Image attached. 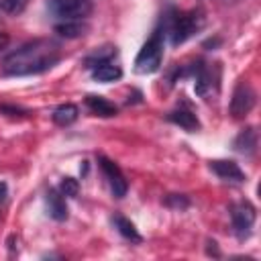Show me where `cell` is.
<instances>
[{
	"label": "cell",
	"mask_w": 261,
	"mask_h": 261,
	"mask_svg": "<svg viewBox=\"0 0 261 261\" xmlns=\"http://www.w3.org/2000/svg\"><path fill=\"white\" fill-rule=\"evenodd\" d=\"M29 0H0V10L8 12V14H18L24 10Z\"/></svg>",
	"instance_id": "cell-21"
},
{
	"label": "cell",
	"mask_w": 261,
	"mask_h": 261,
	"mask_svg": "<svg viewBox=\"0 0 261 261\" xmlns=\"http://www.w3.org/2000/svg\"><path fill=\"white\" fill-rule=\"evenodd\" d=\"M257 145H259V135H257V128H255V126L243 128V130L234 137V141H232V149H234L237 153H241V155H247V157L255 155Z\"/></svg>",
	"instance_id": "cell-10"
},
{
	"label": "cell",
	"mask_w": 261,
	"mask_h": 261,
	"mask_svg": "<svg viewBox=\"0 0 261 261\" xmlns=\"http://www.w3.org/2000/svg\"><path fill=\"white\" fill-rule=\"evenodd\" d=\"M255 102H257V94H255V90L251 88V84L241 82V84L234 88V92H232L228 112H230L234 118H243V116H247V114L253 110Z\"/></svg>",
	"instance_id": "cell-6"
},
{
	"label": "cell",
	"mask_w": 261,
	"mask_h": 261,
	"mask_svg": "<svg viewBox=\"0 0 261 261\" xmlns=\"http://www.w3.org/2000/svg\"><path fill=\"white\" fill-rule=\"evenodd\" d=\"M206 253H208V255H214V257H220V251H218L216 241H208V243H206Z\"/></svg>",
	"instance_id": "cell-23"
},
{
	"label": "cell",
	"mask_w": 261,
	"mask_h": 261,
	"mask_svg": "<svg viewBox=\"0 0 261 261\" xmlns=\"http://www.w3.org/2000/svg\"><path fill=\"white\" fill-rule=\"evenodd\" d=\"M192 77L196 80L194 90H196V94H198L200 98H206V96L212 92V84H218V82H214L212 71L208 69V65H206L204 61H198V63H196V71H194Z\"/></svg>",
	"instance_id": "cell-11"
},
{
	"label": "cell",
	"mask_w": 261,
	"mask_h": 261,
	"mask_svg": "<svg viewBox=\"0 0 261 261\" xmlns=\"http://www.w3.org/2000/svg\"><path fill=\"white\" fill-rule=\"evenodd\" d=\"M92 77L96 82H102V84H108V82H116L122 77V69L118 65H114L112 61H104V63H98L94 69H92Z\"/></svg>",
	"instance_id": "cell-14"
},
{
	"label": "cell",
	"mask_w": 261,
	"mask_h": 261,
	"mask_svg": "<svg viewBox=\"0 0 261 261\" xmlns=\"http://www.w3.org/2000/svg\"><path fill=\"white\" fill-rule=\"evenodd\" d=\"M6 43H8V37H6L4 33H0V51L4 49V45H6Z\"/></svg>",
	"instance_id": "cell-25"
},
{
	"label": "cell",
	"mask_w": 261,
	"mask_h": 261,
	"mask_svg": "<svg viewBox=\"0 0 261 261\" xmlns=\"http://www.w3.org/2000/svg\"><path fill=\"white\" fill-rule=\"evenodd\" d=\"M257 218V210L251 202H239L230 206V222H232V232L239 241H247L251 237L253 224Z\"/></svg>",
	"instance_id": "cell-4"
},
{
	"label": "cell",
	"mask_w": 261,
	"mask_h": 261,
	"mask_svg": "<svg viewBox=\"0 0 261 261\" xmlns=\"http://www.w3.org/2000/svg\"><path fill=\"white\" fill-rule=\"evenodd\" d=\"M167 35H169V43L173 47L186 43L190 37H194L202 27H204V14L202 10H188V12H173V16L167 20ZM163 22V24H165Z\"/></svg>",
	"instance_id": "cell-2"
},
{
	"label": "cell",
	"mask_w": 261,
	"mask_h": 261,
	"mask_svg": "<svg viewBox=\"0 0 261 261\" xmlns=\"http://www.w3.org/2000/svg\"><path fill=\"white\" fill-rule=\"evenodd\" d=\"M165 206L181 212V210H186L190 206V198L184 196V194H169V196H165Z\"/></svg>",
	"instance_id": "cell-20"
},
{
	"label": "cell",
	"mask_w": 261,
	"mask_h": 261,
	"mask_svg": "<svg viewBox=\"0 0 261 261\" xmlns=\"http://www.w3.org/2000/svg\"><path fill=\"white\" fill-rule=\"evenodd\" d=\"M47 8L61 20H82L92 12V0H49Z\"/></svg>",
	"instance_id": "cell-5"
},
{
	"label": "cell",
	"mask_w": 261,
	"mask_h": 261,
	"mask_svg": "<svg viewBox=\"0 0 261 261\" xmlns=\"http://www.w3.org/2000/svg\"><path fill=\"white\" fill-rule=\"evenodd\" d=\"M4 200H6V184L2 181L0 184V202H4Z\"/></svg>",
	"instance_id": "cell-24"
},
{
	"label": "cell",
	"mask_w": 261,
	"mask_h": 261,
	"mask_svg": "<svg viewBox=\"0 0 261 261\" xmlns=\"http://www.w3.org/2000/svg\"><path fill=\"white\" fill-rule=\"evenodd\" d=\"M112 222H114L116 230L120 232V237H124L126 241H133V243H141V241H143V237L139 234L137 226H135V224H133L128 218H124V216L116 214V216L112 218Z\"/></svg>",
	"instance_id": "cell-17"
},
{
	"label": "cell",
	"mask_w": 261,
	"mask_h": 261,
	"mask_svg": "<svg viewBox=\"0 0 261 261\" xmlns=\"http://www.w3.org/2000/svg\"><path fill=\"white\" fill-rule=\"evenodd\" d=\"M45 202H47V212H49V216H51L53 220H57V222L67 220L69 210H67V204H65L63 194H61L57 188H49V190H47Z\"/></svg>",
	"instance_id": "cell-9"
},
{
	"label": "cell",
	"mask_w": 261,
	"mask_h": 261,
	"mask_svg": "<svg viewBox=\"0 0 261 261\" xmlns=\"http://www.w3.org/2000/svg\"><path fill=\"white\" fill-rule=\"evenodd\" d=\"M86 106L90 108V112H94L96 116H104V118H108V116H116L118 114V108L112 104V102H108L106 98H102V96H86Z\"/></svg>",
	"instance_id": "cell-13"
},
{
	"label": "cell",
	"mask_w": 261,
	"mask_h": 261,
	"mask_svg": "<svg viewBox=\"0 0 261 261\" xmlns=\"http://www.w3.org/2000/svg\"><path fill=\"white\" fill-rule=\"evenodd\" d=\"M116 57V47H102L94 53H90L86 59H84V67L86 69H94L98 63H104V61H112Z\"/></svg>",
	"instance_id": "cell-18"
},
{
	"label": "cell",
	"mask_w": 261,
	"mask_h": 261,
	"mask_svg": "<svg viewBox=\"0 0 261 261\" xmlns=\"http://www.w3.org/2000/svg\"><path fill=\"white\" fill-rule=\"evenodd\" d=\"M98 163H100L102 173H104L106 179H108V186H110L112 196H114V198H124V196H126V190H128V181L124 179L120 167H118L112 159H108V157H104V155H98Z\"/></svg>",
	"instance_id": "cell-7"
},
{
	"label": "cell",
	"mask_w": 261,
	"mask_h": 261,
	"mask_svg": "<svg viewBox=\"0 0 261 261\" xmlns=\"http://www.w3.org/2000/svg\"><path fill=\"white\" fill-rule=\"evenodd\" d=\"M0 112L6 116H27L29 110L20 108V106H10V104H0Z\"/></svg>",
	"instance_id": "cell-22"
},
{
	"label": "cell",
	"mask_w": 261,
	"mask_h": 261,
	"mask_svg": "<svg viewBox=\"0 0 261 261\" xmlns=\"http://www.w3.org/2000/svg\"><path fill=\"white\" fill-rule=\"evenodd\" d=\"M210 169L224 181H234V184H241L245 181V173L243 169L239 167V163L230 161V159H214L210 161Z\"/></svg>",
	"instance_id": "cell-8"
},
{
	"label": "cell",
	"mask_w": 261,
	"mask_h": 261,
	"mask_svg": "<svg viewBox=\"0 0 261 261\" xmlns=\"http://www.w3.org/2000/svg\"><path fill=\"white\" fill-rule=\"evenodd\" d=\"M77 114H80L77 106L65 102V104H59V106L53 110L51 118H53V122L59 124V126H69V124H73V122L77 120Z\"/></svg>",
	"instance_id": "cell-15"
},
{
	"label": "cell",
	"mask_w": 261,
	"mask_h": 261,
	"mask_svg": "<svg viewBox=\"0 0 261 261\" xmlns=\"http://www.w3.org/2000/svg\"><path fill=\"white\" fill-rule=\"evenodd\" d=\"M163 35H165V24L157 27L151 35V39L141 47L139 55L135 57V71L141 75L155 73L161 67L163 61Z\"/></svg>",
	"instance_id": "cell-3"
},
{
	"label": "cell",
	"mask_w": 261,
	"mask_h": 261,
	"mask_svg": "<svg viewBox=\"0 0 261 261\" xmlns=\"http://www.w3.org/2000/svg\"><path fill=\"white\" fill-rule=\"evenodd\" d=\"M57 190H59L65 198H75L77 192H80V181H77L75 177H63Z\"/></svg>",
	"instance_id": "cell-19"
},
{
	"label": "cell",
	"mask_w": 261,
	"mask_h": 261,
	"mask_svg": "<svg viewBox=\"0 0 261 261\" xmlns=\"http://www.w3.org/2000/svg\"><path fill=\"white\" fill-rule=\"evenodd\" d=\"M61 59V45L51 39H35L10 51L2 59L6 75H35L51 69Z\"/></svg>",
	"instance_id": "cell-1"
},
{
	"label": "cell",
	"mask_w": 261,
	"mask_h": 261,
	"mask_svg": "<svg viewBox=\"0 0 261 261\" xmlns=\"http://www.w3.org/2000/svg\"><path fill=\"white\" fill-rule=\"evenodd\" d=\"M53 31H55L59 37H63V39H77V37L86 35L88 27H86L84 22H80V20H63V22L55 24Z\"/></svg>",
	"instance_id": "cell-16"
},
{
	"label": "cell",
	"mask_w": 261,
	"mask_h": 261,
	"mask_svg": "<svg viewBox=\"0 0 261 261\" xmlns=\"http://www.w3.org/2000/svg\"><path fill=\"white\" fill-rule=\"evenodd\" d=\"M167 120L173 122V124H177V126H181V128H186V130H190V133H196V130L200 128L198 116H196L192 110H186V108L171 110V112L167 114Z\"/></svg>",
	"instance_id": "cell-12"
}]
</instances>
